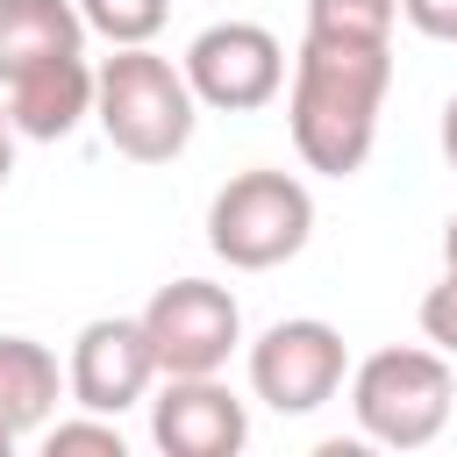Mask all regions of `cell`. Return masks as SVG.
Returning <instances> with one entry per match:
<instances>
[{"label": "cell", "instance_id": "obj_16", "mask_svg": "<svg viewBox=\"0 0 457 457\" xmlns=\"http://www.w3.org/2000/svg\"><path fill=\"white\" fill-rule=\"evenodd\" d=\"M400 14H407L428 43H457V0H400Z\"/></svg>", "mask_w": 457, "mask_h": 457}, {"label": "cell", "instance_id": "obj_8", "mask_svg": "<svg viewBox=\"0 0 457 457\" xmlns=\"http://www.w3.org/2000/svg\"><path fill=\"white\" fill-rule=\"evenodd\" d=\"M157 386V357L136 314H100L71 336V364H64V393L86 414H129L143 393Z\"/></svg>", "mask_w": 457, "mask_h": 457}, {"label": "cell", "instance_id": "obj_18", "mask_svg": "<svg viewBox=\"0 0 457 457\" xmlns=\"http://www.w3.org/2000/svg\"><path fill=\"white\" fill-rule=\"evenodd\" d=\"M443 157L457 164V93H450V107H443Z\"/></svg>", "mask_w": 457, "mask_h": 457}, {"label": "cell", "instance_id": "obj_5", "mask_svg": "<svg viewBox=\"0 0 457 457\" xmlns=\"http://www.w3.org/2000/svg\"><path fill=\"white\" fill-rule=\"evenodd\" d=\"M143 336H150V357H157V378H200V371H221L243 343V307L228 286L214 278H171L150 293V307L136 314Z\"/></svg>", "mask_w": 457, "mask_h": 457}, {"label": "cell", "instance_id": "obj_10", "mask_svg": "<svg viewBox=\"0 0 457 457\" xmlns=\"http://www.w3.org/2000/svg\"><path fill=\"white\" fill-rule=\"evenodd\" d=\"M0 100H7L14 136H29V143H57V136H71V129L93 114V64H86V50H79V57H50V64L7 79Z\"/></svg>", "mask_w": 457, "mask_h": 457}, {"label": "cell", "instance_id": "obj_11", "mask_svg": "<svg viewBox=\"0 0 457 457\" xmlns=\"http://www.w3.org/2000/svg\"><path fill=\"white\" fill-rule=\"evenodd\" d=\"M79 50H86V21L71 0H0V86Z\"/></svg>", "mask_w": 457, "mask_h": 457}, {"label": "cell", "instance_id": "obj_13", "mask_svg": "<svg viewBox=\"0 0 457 457\" xmlns=\"http://www.w3.org/2000/svg\"><path fill=\"white\" fill-rule=\"evenodd\" d=\"M71 7H79L86 36H107L114 50L121 43H150L164 29V14H171V0H71Z\"/></svg>", "mask_w": 457, "mask_h": 457}, {"label": "cell", "instance_id": "obj_4", "mask_svg": "<svg viewBox=\"0 0 457 457\" xmlns=\"http://www.w3.org/2000/svg\"><path fill=\"white\" fill-rule=\"evenodd\" d=\"M450 407H457V378H450L443 350L393 343V350H371L350 371V414H357L364 443L421 450V443H436L450 428Z\"/></svg>", "mask_w": 457, "mask_h": 457}, {"label": "cell", "instance_id": "obj_1", "mask_svg": "<svg viewBox=\"0 0 457 457\" xmlns=\"http://www.w3.org/2000/svg\"><path fill=\"white\" fill-rule=\"evenodd\" d=\"M386 86H393V43L307 29L300 57H293V86H286V129H293L300 164L321 179L364 171V157L378 143Z\"/></svg>", "mask_w": 457, "mask_h": 457}, {"label": "cell", "instance_id": "obj_20", "mask_svg": "<svg viewBox=\"0 0 457 457\" xmlns=\"http://www.w3.org/2000/svg\"><path fill=\"white\" fill-rule=\"evenodd\" d=\"M7 450H14V436H7V428H0V457H7Z\"/></svg>", "mask_w": 457, "mask_h": 457}, {"label": "cell", "instance_id": "obj_7", "mask_svg": "<svg viewBox=\"0 0 457 457\" xmlns=\"http://www.w3.org/2000/svg\"><path fill=\"white\" fill-rule=\"evenodd\" d=\"M350 378V350L328 321L314 314H293V321H271L257 343H250V393L271 407V414H314L343 393Z\"/></svg>", "mask_w": 457, "mask_h": 457}, {"label": "cell", "instance_id": "obj_9", "mask_svg": "<svg viewBox=\"0 0 457 457\" xmlns=\"http://www.w3.org/2000/svg\"><path fill=\"white\" fill-rule=\"evenodd\" d=\"M150 443L164 457H236L250 443V407L221 386V371L164 378V393L150 400Z\"/></svg>", "mask_w": 457, "mask_h": 457}, {"label": "cell", "instance_id": "obj_12", "mask_svg": "<svg viewBox=\"0 0 457 457\" xmlns=\"http://www.w3.org/2000/svg\"><path fill=\"white\" fill-rule=\"evenodd\" d=\"M57 393H64L57 357H50L36 336H0V428H7V436L43 428L50 407H57Z\"/></svg>", "mask_w": 457, "mask_h": 457}, {"label": "cell", "instance_id": "obj_19", "mask_svg": "<svg viewBox=\"0 0 457 457\" xmlns=\"http://www.w3.org/2000/svg\"><path fill=\"white\" fill-rule=\"evenodd\" d=\"M443 278H457V214L443 221Z\"/></svg>", "mask_w": 457, "mask_h": 457}, {"label": "cell", "instance_id": "obj_3", "mask_svg": "<svg viewBox=\"0 0 457 457\" xmlns=\"http://www.w3.org/2000/svg\"><path fill=\"white\" fill-rule=\"evenodd\" d=\"M314 236V193L293 179V171H271V164H250L236 171L214 200H207V250L228 264V271H271V264H293Z\"/></svg>", "mask_w": 457, "mask_h": 457}, {"label": "cell", "instance_id": "obj_15", "mask_svg": "<svg viewBox=\"0 0 457 457\" xmlns=\"http://www.w3.org/2000/svg\"><path fill=\"white\" fill-rule=\"evenodd\" d=\"M64 450H100V457H121V428H114V414L57 421V428H50V457H64Z\"/></svg>", "mask_w": 457, "mask_h": 457}, {"label": "cell", "instance_id": "obj_6", "mask_svg": "<svg viewBox=\"0 0 457 457\" xmlns=\"http://www.w3.org/2000/svg\"><path fill=\"white\" fill-rule=\"evenodd\" d=\"M186 86L200 107L214 114H257L286 93V43L264 21H207L186 57H179Z\"/></svg>", "mask_w": 457, "mask_h": 457}, {"label": "cell", "instance_id": "obj_2", "mask_svg": "<svg viewBox=\"0 0 457 457\" xmlns=\"http://www.w3.org/2000/svg\"><path fill=\"white\" fill-rule=\"evenodd\" d=\"M93 121L129 164H171L193 143L200 100L171 57H157L150 43H121L93 71Z\"/></svg>", "mask_w": 457, "mask_h": 457}, {"label": "cell", "instance_id": "obj_14", "mask_svg": "<svg viewBox=\"0 0 457 457\" xmlns=\"http://www.w3.org/2000/svg\"><path fill=\"white\" fill-rule=\"evenodd\" d=\"M393 21H400V0H307V29H321V36L393 43Z\"/></svg>", "mask_w": 457, "mask_h": 457}, {"label": "cell", "instance_id": "obj_17", "mask_svg": "<svg viewBox=\"0 0 457 457\" xmlns=\"http://www.w3.org/2000/svg\"><path fill=\"white\" fill-rule=\"evenodd\" d=\"M7 171H14V121H7V100H0V186H7Z\"/></svg>", "mask_w": 457, "mask_h": 457}]
</instances>
